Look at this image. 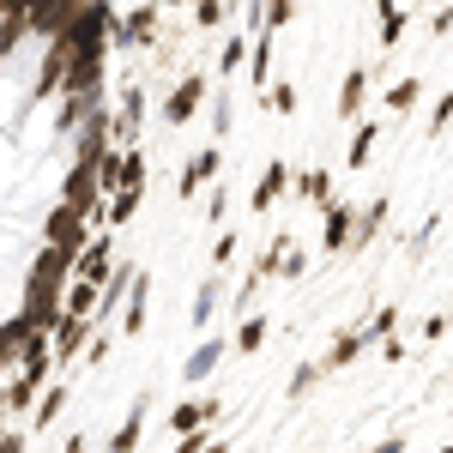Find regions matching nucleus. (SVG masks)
<instances>
[{"instance_id": "f257e3e1", "label": "nucleus", "mask_w": 453, "mask_h": 453, "mask_svg": "<svg viewBox=\"0 0 453 453\" xmlns=\"http://www.w3.org/2000/svg\"><path fill=\"white\" fill-rule=\"evenodd\" d=\"M104 134L91 0H0V375L36 350L79 273Z\"/></svg>"}]
</instances>
